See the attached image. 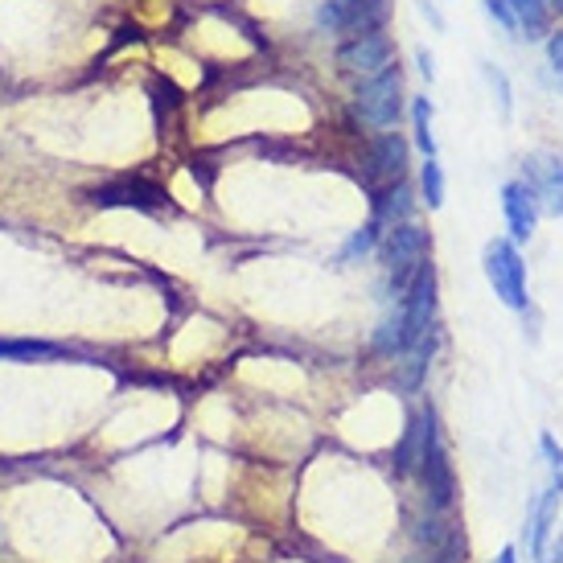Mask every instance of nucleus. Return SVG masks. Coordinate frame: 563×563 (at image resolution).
I'll return each instance as SVG.
<instances>
[{
	"label": "nucleus",
	"mask_w": 563,
	"mask_h": 563,
	"mask_svg": "<svg viewBox=\"0 0 563 563\" xmlns=\"http://www.w3.org/2000/svg\"><path fill=\"white\" fill-rule=\"evenodd\" d=\"M501 214L510 227V243H527L534 235V222H539V202L527 181H506L501 186Z\"/></svg>",
	"instance_id": "12"
},
{
	"label": "nucleus",
	"mask_w": 563,
	"mask_h": 563,
	"mask_svg": "<svg viewBox=\"0 0 563 563\" xmlns=\"http://www.w3.org/2000/svg\"><path fill=\"white\" fill-rule=\"evenodd\" d=\"M395 63V42L383 30L375 33H354L338 46V70L350 79H371L378 70Z\"/></svg>",
	"instance_id": "6"
},
{
	"label": "nucleus",
	"mask_w": 563,
	"mask_h": 563,
	"mask_svg": "<svg viewBox=\"0 0 563 563\" xmlns=\"http://www.w3.org/2000/svg\"><path fill=\"white\" fill-rule=\"evenodd\" d=\"M539 449H543V456H548V465L555 477H563V449H560V440L551 437V432H543L539 437Z\"/></svg>",
	"instance_id": "25"
},
{
	"label": "nucleus",
	"mask_w": 563,
	"mask_h": 563,
	"mask_svg": "<svg viewBox=\"0 0 563 563\" xmlns=\"http://www.w3.org/2000/svg\"><path fill=\"white\" fill-rule=\"evenodd\" d=\"M404 350H407L404 313H399V305H395L391 313L375 325V333H371V354H378V358H399Z\"/></svg>",
	"instance_id": "15"
},
{
	"label": "nucleus",
	"mask_w": 563,
	"mask_h": 563,
	"mask_svg": "<svg viewBox=\"0 0 563 563\" xmlns=\"http://www.w3.org/2000/svg\"><path fill=\"white\" fill-rule=\"evenodd\" d=\"M416 66H420V75L428 82H437V58H432V49L428 46H420L416 49Z\"/></svg>",
	"instance_id": "27"
},
{
	"label": "nucleus",
	"mask_w": 563,
	"mask_h": 563,
	"mask_svg": "<svg viewBox=\"0 0 563 563\" xmlns=\"http://www.w3.org/2000/svg\"><path fill=\"white\" fill-rule=\"evenodd\" d=\"M87 202L95 210H141V214H157L165 206V189L157 181H144V177H120L108 186H95L87 194Z\"/></svg>",
	"instance_id": "7"
},
{
	"label": "nucleus",
	"mask_w": 563,
	"mask_h": 563,
	"mask_svg": "<svg viewBox=\"0 0 563 563\" xmlns=\"http://www.w3.org/2000/svg\"><path fill=\"white\" fill-rule=\"evenodd\" d=\"M482 75H485V82H489L494 99H498L501 115H510V111H515V91H510V79H506V70H501V66H494V63H485Z\"/></svg>",
	"instance_id": "21"
},
{
	"label": "nucleus",
	"mask_w": 563,
	"mask_h": 563,
	"mask_svg": "<svg viewBox=\"0 0 563 563\" xmlns=\"http://www.w3.org/2000/svg\"><path fill=\"white\" fill-rule=\"evenodd\" d=\"M465 548H470V543H465V534L453 527V531L440 539L437 548H428V555H432L428 563H465Z\"/></svg>",
	"instance_id": "22"
},
{
	"label": "nucleus",
	"mask_w": 563,
	"mask_h": 563,
	"mask_svg": "<svg viewBox=\"0 0 563 563\" xmlns=\"http://www.w3.org/2000/svg\"><path fill=\"white\" fill-rule=\"evenodd\" d=\"M482 9L489 21H498L501 33H518V21H515V9H510V0H482Z\"/></svg>",
	"instance_id": "24"
},
{
	"label": "nucleus",
	"mask_w": 563,
	"mask_h": 563,
	"mask_svg": "<svg viewBox=\"0 0 563 563\" xmlns=\"http://www.w3.org/2000/svg\"><path fill=\"white\" fill-rule=\"evenodd\" d=\"M494 563H518V548H501Z\"/></svg>",
	"instance_id": "29"
},
{
	"label": "nucleus",
	"mask_w": 563,
	"mask_h": 563,
	"mask_svg": "<svg viewBox=\"0 0 563 563\" xmlns=\"http://www.w3.org/2000/svg\"><path fill=\"white\" fill-rule=\"evenodd\" d=\"M391 0H321L317 4V30L321 33H375L387 25Z\"/></svg>",
	"instance_id": "4"
},
{
	"label": "nucleus",
	"mask_w": 563,
	"mask_h": 563,
	"mask_svg": "<svg viewBox=\"0 0 563 563\" xmlns=\"http://www.w3.org/2000/svg\"><path fill=\"white\" fill-rule=\"evenodd\" d=\"M510 9H515L518 30L527 33L531 42H539V37H548V33H551V9H548V0H510Z\"/></svg>",
	"instance_id": "17"
},
{
	"label": "nucleus",
	"mask_w": 563,
	"mask_h": 563,
	"mask_svg": "<svg viewBox=\"0 0 563 563\" xmlns=\"http://www.w3.org/2000/svg\"><path fill=\"white\" fill-rule=\"evenodd\" d=\"M560 501H563V477H551V485L531 506V522H527V527H531V551L539 563H548V534H551V527H555Z\"/></svg>",
	"instance_id": "13"
},
{
	"label": "nucleus",
	"mask_w": 563,
	"mask_h": 563,
	"mask_svg": "<svg viewBox=\"0 0 563 563\" xmlns=\"http://www.w3.org/2000/svg\"><path fill=\"white\" fill-rule=\"evenodd\" d=\"M399 313H404L407 350L420 342L423 333H432V321H437V267L428 260H423L420 272L407 284V292L399 297Z\"/></svg>",
	"instance_id": "5"
},
{
	"label": "nucleus",
	"mask_w": 563,
	"mask_h": 563,
	"mask_svg": "<svg viewBox=\"0 0 563 563\" xmlns=\"http://www.w3.org/2000/svg\"><path fill=\"white\" fill-rule=\"evenodd\" d=\"M378 243H383V264H387V288H391V297H404L411 276L420 272V264L432 251V239L416 222H395Z\"/></svg>",
	"instance_id": "2"
},
{
	"label": "nucleus",
	"mask_w": 563,
	"mask_h": 563,
	"mask_svg": "<svg viewBox=\"0 0 563 563\" xmlns=\"http://www.w3.org/2000/svg\"><path fill=\"white\" fill-rule=\"evenodd\" d=\"M420 477H423V494H428V510L444 515V510L456 501V473H453V461H449V449L440 444V432L428 440Z\"/></svg>",
	"instance_id": "9"
},
{
	"label": "nucleus",
	"mask_w": 563,
	"mask_h": 563,
	"mask_svg": "<svg viewBox=\"0 0 563 563\" xmlns=\"http://www.w3.org/2000/svg\"><path fill=\"white\" fill-rule=\"evenodd\" d=\"M420 194H423V202H428V210H440V206H444V169H440L437 157H423Z\"/></svg>",
	"instance_id": "20"
},
{
	"label": "nucleus",
	"mask_w": 563,
	"mask_h": 563,
	"mask_svg": "<svg viewBox=\"0 0 563 563\" xmlns=\"http://www.w3.org/2000/svg\"><path fill=\"white\" fill-rule=\"evenodd\" d=\"M407 157H411V144L399 132H378L371 148H366V186H391L407 173Z\"/></svg>",
	"instance_id": "10"
},
{
	"label": "nucleus",
	"mask_w": 563,
	"mask_h": 563,
	"mask_svg": "<svg viewBox=\"0 0 563 563\" xmlns=\"http://www.w3.org/2000/svg\"><path fill=\"white\" fill-rule=\"evenodd\" d=\"M411 132H416V144H420L423 157H437V132H432V99H428V95H416V99H411Z\"/></svg>",
	"instance_id": "19"
},
{
	"label": "nucleus",
	"mask_w": 563,
	"mask_h": 563,
	"mask_svg": "<svg viewBox=\"0 0 563 563\" xmlns=\"http://www.w3.org/2000/svg\"><path fill=\"white\" fill-rule=\"evenodd\" d=\"M548 63H551V70L563 79V30L548 37Z\"/></svg>",
	"instance_id": "26"
},
{
	"label": "nucleus",
	"mask_w": 563,
	"mask_h": 563,
	"mask_svg": "<svg viewBox=\"0 0 563 563\" xmlns=\"http://www.w3.org/2000/svg\"><path fill=\"white\" fill-rule=\"evenodd\" d=\"M420 13L428 16V21H432V30H444V13H440L432 0H420Z\"/></svg>",
	"instance_id": "28"
},
{
	"label": "nucleus",
	"mask_w": 563,
	"mask_h": 563,
	"mask_svg": "<svg viewBox=\"0 0 563 563\" xmlns=\"http://www.w3.org/2000/svg\"><path fill=\"white\" fill-rule=\"evenodd\" d=\"M482 264H485V280L494 284V292L506 309H527L531 297H527V264L510 239H489L482 251Z\"/></svg>",
	"instance_id": "3"
},
{
	"label": "nucleus",
	"mask_w": 563,
	"mask_h": 563,
	"mask_svg": "<svg viewBox=\"0 0 563 563\" xmlns=\"http://www.w3.org/2000/svg\"><path fill=\"white\" fill-rule=\"evenodd\" d=\"M63 354V345L37 342V338H0V362H49Z\"/></svg>",
	"instance_id": "16"
},
{
	"label": "nucleus",
	"mask_w": 563,
	"mask_h": 563,
	"mask_svg": "<svg viewBox=\"0 0 563 563\" xmlns=\"http://www.w3.org/2000/svg\"><path fill=\"white\" fill-rule=\"evenodd\" d=\"M522 181L531 186L534 202H539V214H563V157L560 153H548L539 148L522 161Z\"/></svg>",
	"instance_id": "8"
},
{
	"label": "nucleus",
	"mask_w": 563,
	"mask_h": 563,
	"mask_svg": "<svg viewBox=\"0 0 563 563\" xmlns=\"http://www.w3.org/2000/svg\"><path fill=\"white\" fill-rule=\"evenodd\" d=\"M437 432L440 428H437V411H432V407H423L420 416H411L404 440L395 444V473H404V477L420 473L423 453H428V440L437 437Z\"/></svg>",
	"instance_id": "11"
},
{
	"label": "nucleus",
	"mask_w": 563,
	"mask_h": 563,
	"mask_svg": "<svg viewBox=\"0 0 563 563\" xmlns=\"http://www.w3.org/2000/svg\"><path fill=\"white\" fill-rule=\"evenodd\" d=\"M449 531H453V527H449V522H444V518H440L437 510H432V518H420V522L411 527V539H416L420 548H437V543H440V539H444Z\"/></svg>",
	"instance_id": "23"
},
{
	"label": "nucleus",
	"mask_w": 563,
	"mask_h": 563,
	"mask_svg": "<svg viewBox=\"0 0 563 563\" xmlns=\"http://www.w3.org/2000/svg\"><path fill=\"white\" fill-rule=\"evenodd\" d=\"M411 210H416V189L407 186L404 177L375 194V219L383 222V227H395V222H411Z\"/></svg>",
	"instance_id": "14"
},
{
	"label": "nucleus",
	"mask_w": 563,
	"mask_h": 563,
	"mask_svg": "<svg viewBox=\"0 0 563 563\" xmlns=\"http://www.w3.org/2000/svg\"><path fill=\"white\" fill-rule=\"evenodd\" d=\"M404 103H407L404 70L395 63L387 66V70L371 75V79H358V87H354V111H358V120L366 128H378V132H387V128L399 124Z\"/></svg>",
	"instance_id": "1"
},
{
	"label": "nucleus",
	"mask_w": 563,
	"mask_h": 563,
	"mask_svg": "<svg viewBox=\"0 0 563 563\" xmlns=\"http://www.w3.org/2000/svg\"><path fill=\"white\" fill-rule=\"evenodd\" d=\"M378 239H383V222L378 219L362 222L358 231L345 239V247L338 251V264H358V260H366V255L378 247Z\"/></svg>",
	"instance_id": "18"
}]
</instances>
